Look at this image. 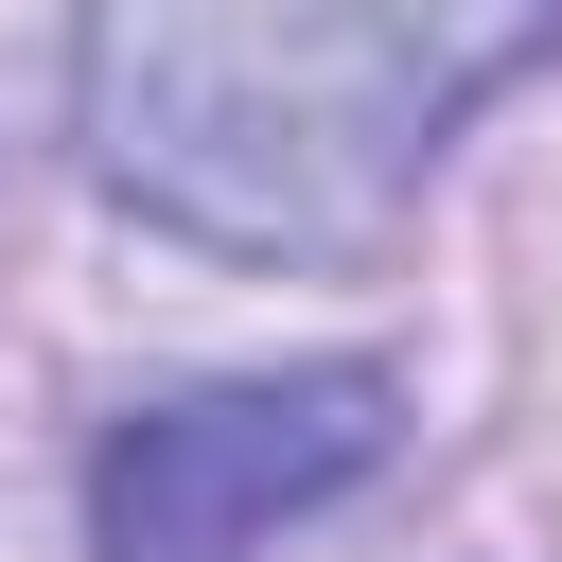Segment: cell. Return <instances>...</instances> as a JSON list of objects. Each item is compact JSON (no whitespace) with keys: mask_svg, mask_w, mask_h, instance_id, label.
Here are the masks:
<instances>
[{"mask_svg":"<svg viewBox=\"0 0 562 562\" xmlns=\"http://www.w3.org/2000/svg\"><path fill=\"white\" fill-rule=\"evenodd\" d=\"M562 53V0H88V176L228 263L369 246L439 140Z\"/></svg>","mask_w":562,"mask_h":562,"instance_id":"cell-1","label":"cell"},{"mask_svg":"<svg viewBox=\"0 0 562 562\" xmlns=\"http://www.w3.org/2000/svg\"><path fill=\"white\" fill-rule=\"evenodd\" d=\"M404 439L386 369H263V386H176L105 422L88 457V562H263L299 509H334Z\"/></svg>","mask_w":562,"mask_h":562,"instance_id":"cell-2","label":"cell"}]
</instances>
